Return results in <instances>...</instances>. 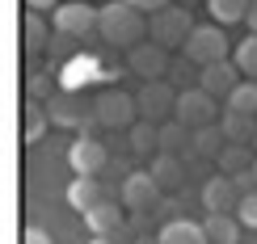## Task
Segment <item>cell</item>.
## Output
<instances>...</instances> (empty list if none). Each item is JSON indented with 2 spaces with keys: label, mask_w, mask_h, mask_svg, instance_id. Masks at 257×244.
I'll use <instances>...</instances> for the list:
<instances>
[{
  "label": "cell",
  "mask_w": 257,
  "mask_h": 244,
  "mask_svg": "<svg viewBox=\"0 0 257 244\" xmlns=\"http://www.w3.org/2000/svg\"><path fill=\"white\" fill-rule=\"evenodd\" d=\"M148 26H152V21L139 13L135 5H126V0H110L105 9H97V34L110 42V47H126V51H135L139 42H144Z\"/></svg>",
  "instance_id": "6da1fadb"
},
{
  "label": "cell",
  "mask_w": 257,
  "mask_h": 244,
  "mask_svg": "<svg viewBox=\"0 0 257 244\" xmlns=\"http://www.w3.org/2000/svg\"><path fill=\"white\" fill-rule=\"evenodd\" d=\"M219 118H223V114H219V101L211 97V93H202V89L177 93V114H173V122H181L186 131H207V126H215Z\"/></svg>",
  "instance_id": "7a4b0ae2"
},
{
  "label": "cell",
  "mask_w": 257,
  "mask_h": 244,
  "mask_svg": "<svg viewBox=\"0 0 257 244\" xmlns=\"http://www.w3.org/2000/svg\"><path fill=\"white\" fill-rule=\"evenodd\" d=\"M181 55H186L190 63H198V72H202V68H211V63L228 59V38H223L219 26H194V34H190V42L181 47Z\"/></svg>",
  "instance_id": "3957f363"
},
{
  "label": "cell",
  "mask_w": 257,
  "mask_h": 244,
  "mask_svg": "<svg viewBox=\"0 0 257 244\" xmlns=\"http://www.w3.org/2000/svg\"><path fill=\"white\" fill-rule=\"evenodd\" d=\"M148 34H152L156 47H186L190 34H194V26H190V13L186 9H160L152 17V26H148Z\"/></svg>",
  "instance_id": "277c9868"
},
{
  "label": "cell",
  "mask_w": 257,
  "mask_h": 244,
  "mask_svg": "<svg viewBox=\"0 0 257 244\" xmlns=\"http://www.w3.org/2000/svg\"><path fill=\"white\" fill-rule=\"evenodd\" d=\"M135 110H139V101H131L118 89H105L97 105H93V118L101 126H110V131H118V126H135Z\"/></svg>",
  "instance_id": "5b68a950"
},
{
  "label": "cell",
  "mask_w": 257,
  "mask_h": 244,
  "mask_svg": "<svg viewBox=\"0 0 257 244\" xmlns=\"http://www.w3.org/2000/svg\"><path fill=\"white\" fill-rule=\"evenodd\" d=\"M240 84H244V80H240V68H236L232 59L211 63V68H202V72H198V89H202V93H211L215 101H228L232 93L240 89Z\"/></svg>",
  "instance_id": "8992f818"
},
{
  "label": "cell",
  "mask_w": 257,
  "mask_h": 244,
  "mask_svg": "<svg viewBox=\"0 0 257 244\" xmlns=\"http://www.w3.org/2000/svg\"><path fill=\"white\" fill-rule=\"evenodd\" d=\"M126 68H131L144 84H152V80H160L169 72V51L156 47V42H139L135 51H126Z\"/></svg>",
  "instance_id": "52a82bcc"
},
{
  "label": "cell",
  "mask_w": 257,
  "mask_h": 244,
  "mask_svg": "<svg viewBox=\"0 0 257 244\" xmlns=\"http://www.w3.org/2000/svg\"><path fill=\"white\" fill-rule=\"evenodd\" d=\"M55 34H68V38H84L89 30H97V9H89L84 0H72V5H59L55 13Z\"/></svg>",
  "instance_id": "ba28073f"
},
{
  "label": "cell",
  "mask_w": 257,
  "mask_h": 244,
  "mask_svg": "<svg viewBox=\"0 0 257 244\" xmlns=\"http://www.w3.org/2000/svg\"><path fill=\"white\" fill-rule=\"evenodd\" d=\"M240 189L232 177H211L207 185H202V206H207V215H236V206H240Z\"/></svg>",
  "instance_id": "9c48e42d"
},
{
  "label": "cell",
  "mask_w": 257,
  "mask_h": 244,
  "mask_svg": "<svg viewBox=\"0 0 257 244\" xmlns=\"http://www.w3.org/2000/svg\"><path fill=\"white\" fill-rule=\"evenodd\" d=\"M156 202H160L156 177H152V173H126V181H122V206H131V210H152Z\"/></svg>",
  "instance_id": "30bf717a"
},
{
  "label": "cell",
  "mask_w": 257,
  "mask_h": 244,
  "mask_svg": "<svg viewBox=\"0 0 257 244\" xmlns=\"http://www.w3.org/2000/svg\"><path fill=\"white\" fill-rule=\"evenodd\" d=\"M105 147H101V139H76L68 147V164L76 168V177H97L101 168H105Z\"/></svg>",
  "instance_id": "8fae6325"
},
{
  "label": "cell",
  "mask_w": 257,
  "mask_h": 244,
  "mask_svg": "<svg viewBox=\"0 0 257 244\" xmlns=\"http://www.w3.org/2000/svg\"><path fill=\"white\" fill-rule=\"evenodd\" d=\"M139 114H144V122H156L165 118V114H177V93L169 89V84H144V93H139Z\"/></svg>",
  "instance_id": "7c38bea8"
},
{
  "label": "cell",
  "mask_w": 257,
  "mask_h": 244,
  "mask_svg": "<svg viewBox=\"0 0 257 244\" xmlns=\"http://www.w3.org/2000/svg\"><path fill=\"white\" fill-rule=\"evenodd\" d=\"M68 202L76 206L80 215H89L93 206H101V202H105V189H101L97 177H76V181L68 185Z\"/></svg>",
  "instance_id": "4fadbf2b"
},
{
  "label": "cell",
  "mask_w": 257,
  "mask_h": 244,
  "mask_svg": "<svg viewBox=\"0 0 257 244\" xmlns=\"http://www.w3.org/2000/svg\"><path fill=\"white\" fill-rule=\"evenodd\" d=\"M84 223H89L93 236H118V231H122V210L105 198L101 206H93L89 215H84Z\"/></svg>",
  "instance_id": "5bb4252c"
},
{
  "label": "cell",
  "mask_w": 257,
  "mask_h": 244,
  "mask_svg": "<svg viewBox=\"0 0 257 244\" xmlns=\"http://www.w3.org/2000/svg\"><path fill=\"white\" fill-rule=\"evenodd\" d=\"M156 244H211L207 231H202V223H190V219H173V223L160 227Z\"/></svg>",
  "instance_id": "9a60e30c"
},
{
  "label": "cell",
  "mask_w": 257,
  "mask_h": 244,
  "mask_svg": "<svg viewBox=\"0 0 257 244\" xmlns=\"http://www.w3.org/2000/svg\"><path fill=\"white\" fill-rule=\"evenodd\" d=\"M186 147H194V131H186L181 122L160 126V156H181Z\"/></svg>",
  "instance_id": "2e32d148"
},
{
  "label": "cell",
  "mask_w": 257,
  "mask_h": 244,
  "mask_svg": "<svg viewBox=\"0 0 257 244\" xmlns=\"http://www.w3.org/2000/svg\"><path fill=\"white\" fill-rule=\"evenodd\" d=\"M219 131L228 135V143H249L253 135H257V122L249 118V114H232V110H223Z\"/></svg>",
  "instance_id": "e0dca14e"
},
{
  "label": "cell",
  "mask_w": 257,
  "mask_h": 244,
  "mask_svg": "<svg viewBox=\"0 0 257 244\" xmlns=\"http://www.w3.org/2000/svg\"><path fill=\"white\" fill-rule=\"evenodd\" d=\"M202 231H207L211 244H236V236H240V219H232V215H207Z\"/></svg>",
  "instance_id": "ac0fdd59"
},
{
  "label": "cell",
  "mask_w": 257,
  "mask_h": 244,
  "mask_svg": "<svg viewBox=\"0 0 257 244\" xmlns=\"http://www.w3.org/2000/svg\"><path fill=\"white\" fill-rule=\"evenodd\" d=\"M223 143H228V135H223L219 126L194 131V152L202 156V160H219V156H223Z\"/></svg>",
  "instance_id": "d6986e66"
},
{
  "label": "cell",
  "mask_w": 257,
  "mask_h": 244,
  "mask_svg": "<svg viewBox=\"0 0 257 244\" xmlns=\"http://www.w3.org/2000/svg\"><path fill=\"white\" fill-rule=\"evenodd\" d=\"M219 168H223V177L253 173V168H249V143H228V147H223V156H219Z\"/></svg>",
  "instance_id": "ffe728a7"
},
{
  "label": "cell",
  "mask_w": 257,
  "mask_h": 244,
  "mask_svg": "<svg viewBox=\"0 0 257 244\" xmlns=\"http://www.w3.org/2000/svg\"><path fill=\"white\" fill-rule=\"evenodd\" d=\"M131 152H139V156L160 152V126H152V122H135V126H131Z\"/></svg>",
  "instance_id": "44dd1931"
},
{
  "label": "cell",
  "mask_w": 257,
  "mask_h": 244,
  "mask_svg": "<svg viewBox=\"0 0 257 244\" xmlns=\"http://www.w3.org/2000/svg\"><path fill=\"white\" fill-rule=\"evenodd\" d=\"M148 173L156 177V185H160V189L181 185V164H177V156H156V164L148 168Z\"/></svg>",
  "instance_id": "7402d4cb"
},
{
  "label": "cell",
  "mask_w": 257,
  "mask_h": 244,
  "mask_svg": "<svg viewBox=\"0 0 257 244\" xmlns=\"http://www.w3.org/2000/svg\"><path fill=\"white\" fill-rule=\"evenodd\" d=\"M228 110L232 114H249V118H257V80H244L236 93L228 97Z\"/></svg>",
  "instance_id": "603a6c76"
},
{
  "label": "cell",
  "mask_w": 257,
  "mask_h": 244,
  "mask_svg": "<svg viewBox=\"0 0 257 244\" xmlns=\"http://www.w3.org/2000/svg\"><path fill=\"white\" fill-rule=\"evenodd\" d=\"M232 63L240 68V76L257 80V34H249V38H244L236 51H232Z\"/></svg>",
  "instance_id": "cb8c5ba5"
},
{
  "label": "cell",
  "mask_w": 257,
  "mask_h": 244,
  "mask_svg": "<svg viewBox=\"0 0 257 244\" xmlns=\"http://www.w3.org/2000/svg\"><path fill=\"white\" fill-rule=\"evenodd\" d=\"M211 5V13H215V21H240V17H249V9H253V0H207Z\"/></svg>",
  "instance_id": "d4e9b609"
},
{
  "label": "cell",
  "mask_w": 257,
  "mask_h": 244,
  "mask_svg": "<svg viewBox=\"0 0 257 244\" xmlns=\"http://www.w3.org/2000/svg\"><path fill=\"white\" fill-rule=\"evenodd\" d=\"M47 114H51L55 122H63V126H80V114L72 110V97H63V93H59V97H51Z\"/></svg>",
  "instance_id": "484cf974"
},
{
  "label": "cell",
  "mask_w": 257,
  "mask_h": 244,
  "mask_svg": "<svg viewBox=\"0 0 257 244\" xmlns=\"http://www.w3.org/2000/svg\"><path fill=\"white\" fill-rule=\"evenodd\" d=\"M236 219H240V227H257V189L240 198V206H236Z\"/></svg>",
  "instance_id": "4316f807"
},
{
  "label": "cell",
  "mask_w": 257,
  "mask_h": 244,
  "mask_svg": "<svg viewBox=\"0 0 257 244\" xmlns=\"http://www.w3.org/2000/svg\"><path fill=\"white\" fill-rule=\"evenodd\" d=\"M26 42H30V47H47V30H42L38 13H30V17H26Z\"/></svg>",
  "instance_id": "83f0119b"
},
{
  "label": "cell",
  "mask_w": 257,
  "mask_h": 244,
  "mask_svg": "<svg viewBox=\"0 0 257 244\" xmlns=\"http://www.w3.org/2000/svg\"><path fill=\"white\" fill-rule=\"evenodd\" d=\"M42 118H47V114H38V105H30V110H26V135H30V139H38Z\"/></svg>",
  "instance_id": "f1b7e54d"
},
{
  "label": "cell",
  "mask_w": 257,
  "mask_h": 244,
  "mask_svg": "<svg viewBox=\"0 0 257 244\" xmlns=\"http://www.w3.org/2000/svg\"><path fill=\"white\" fill-rule=\"evenodd\" d=\"M126 5H135L139 13H152V17H156L160 9H169V0H126Z\"/></svg>",
  "instance_id": "f546056e"
},
{
  "label": "cell",
  "mask_w": 257,
  "mask_h": 244,
  "mask_svg": "<svg viewBox=\"0 0 257 244\" xmlns=\"http://www.w3.org/2000/svg\"><path fill=\"white\" fill-rule=\"evenodd\" d=\"M21 244H51V236L42 227H26V236H21Z\"/></svg>",
  "instance_id": "4dcf8cb0"
},
{
  "label": "cell",
  "mask_w": 257,
  "mask_h": 244,
  "mask_svg": "<svg viewBox=\"0 0 257 244\" xmlns=\"http://www.w3.org/2000/svg\"><path fill=\"white\" fill-rule=\"evenodd\" d=\"M30 13H47V9H55V0H26Z\"/></svg>",
  "instance_id": "1f68e13d"
},
{
  "label": "cell",
  "mask_w": 257,
  "mask_h": 244,
  "mask_svg": "<svg viewBox=\"0 0 257 244\" xmlns=\"http://www.w3.org/2000/svg\"><path fill=\"white\" fill-rule=\"evenodd\" d=\"M244 21H249V34H257V0H253V9H249V17H244Z\"/></svg>",
  "instance_id": "d6a6232c"
},
{
  "label": "cell",
  "mask_w": 257,
  "mask_h": 244,
  "mask_svg": "<svg viewBox=\"0 0 257 244\" xmlns=\"http://www.w3.org/2000/svg\"><path fill=\"white\" fill-rule=\"evenodd\" d=\"M89 244H114V236H93Z\"/></svg>",
  "instance_id": "836d02e7"
},
{
  "label": "cell",
  "mask_w": 257,
  "mask_h": 244,
  "mask_svg": "<svg viewBox=\"0 0 257 244\" xmlns=\"http://www.w3.org/2000/svg\"><path fill=\"white\" fill-rule=\"evenodd\" d=\"M253 177H257V156H253Z\"/></svg>",
  "instance_id": "e575fe53"
},
{
  "label": "cell",
  "mask_w": 257,
  "mask_h": 244,
  "mask_svg": "<svg viewBox=\"0 0 257 244\" xmlns=\"http://www.w3.org/2000/svg\"><path fill=\"white\" fill-rule=\"evenodd\" d=\"M253 147H257V135H253Z\"/></svg>",
  "instance_id": "d590c367"
}]
</instances>
